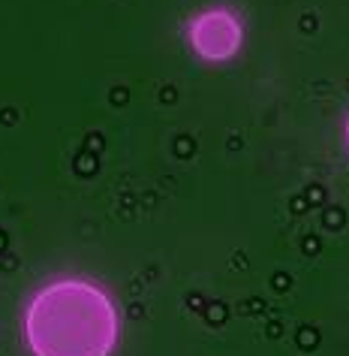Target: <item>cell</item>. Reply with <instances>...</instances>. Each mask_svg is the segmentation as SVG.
Listing matches in <instances>:
<instances>
[{
	"label": "cell",
	"instance_id": "cell-1",
	"mask_svg": "<svg viewBox=\"0 0 349 356\" xmlns=\"http://www.w3.org/2000/svg\"><path fill=\"white\" fill-rule=\"evenodd\" d=\"M28 338L40 356H105L114 341V311L85 281L51 284L28 308Z\"/></svg>",
	"mask_w": 349,
	"mask_h": 356
},
{
	"label": "cell",
	"instance_id": "cell-2",
	"mask_svg": "<svg viewBox=\"0 0 349 356\" xmlns=\"http://www.w3.org/2000/svg\"><path fill=\"white\" fill-rule=\"evenodd\" d=\"M193 42L208 58H229L241 42V28L229 13L208 10L193 22Z\"/></svg>",
	"mask_w": 349,
	"mask_h": 356
}]
</instances>
